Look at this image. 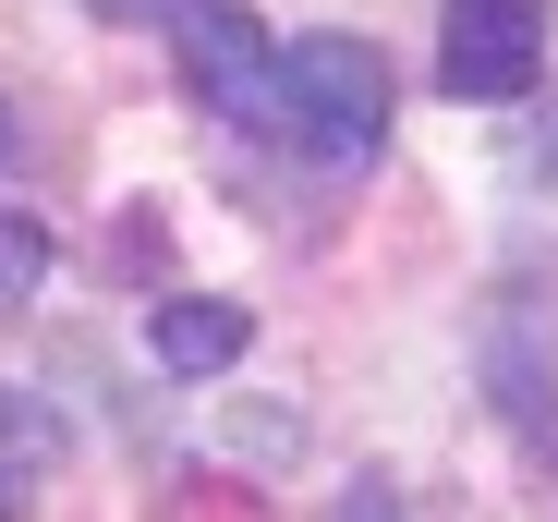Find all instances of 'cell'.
<instances>
[{"instance_id": "obj_2", "label": "cell", "mask_w": 558, "mask_h": 522, "mask_svg": "<svg viewBox=\"0 0 558 522\" xmlns=\"http://www.w3.org/2000/svg\"><path fill=\"white\" fill-rule=\"evenodd\" d=\"M170 37H182V85H195V110L279 134V49H267V25L243 13V0H182Z\"/></svg>"}, {"instance_id": "obj_1", "label": "cell", "mask_w": 558, "mask_h": 522, "mask_svg": "<svg viewBox=\"0 0 558 522\" xmlns=\"http://www.w3.org/2000/svg\"><path fill=\"white\" fill-rule=\"evenodd\" d=\"M279 146H292L304 170H364L389 146V49L377 37H292L279 49Z\"/></svg>"}, {"instance_id": "obj_3", "label": "cell", "mask_w": 558, "mask_h": 522, "mask_svg": "<svg viewBox=\"0 0 558 522\" xmlns=\"http://www.w3.org/2000/svg\"><path fill=\"white\" fill-rule=\"evenodd\" d=\"M546 73V0H449L437 13V85L474 110H510L534 98Z\"/></svg>"}, {"instance_id": "obj_8", "label": "cell", "mask_w": 558, "mask_h": 522, "mask_svg": "<svg viewBox=\"0 0 558 522\" xmlns=\"http://www.w3.org/2000/svg\"><path fill=\"white\" fill-rule=\"evenodd\" d=\"M0 158H13V122H0Z\"/></svg>"}, {"instance_id": "obj_4", "label": "cell", "mask_w": 558, "mask_h": 522, "mask_svg": "<svg viewBox=\"0 0 558 522\" xmlns=\"http://www.w3.org/2000/svg\"><path fill=\"white\" fill-rule=\"evenodd\" d=\"M243 340H255V316L219 304V292H170V304H146V353H158V377H219V365H243Z\"/></svg>"}, {"instance_id": "obj_6", "label": "cell", "mask_w": 558, "mask_h": 522, "mask_svg": "<svg viewBox=\"0 0 558 522\" xmlns=\"http://www.w3.org/2000/svg\"><path fill=\"white\" fill-rule=\"evenodd\" d=\"M25 462H49V425L25 413V389L0 377V474H25Z\"/></svg>"}, {"instance_id": "obj_5", "label": "cell", "mask_w": 558, "mask_h": 522, "mask_svg": "<svg viewBox=\"0 0 558 522\" xmlns=\"http://www.w3.org/2000/svg\"><path fill=\"white\" fill-rule=\"evenodd\" d=\"M49 268H61V243H49V219H25V207H0V316H25V304L49 292Z\"/></svg>"}, {"instance_id": "obj_7", "label": "cell", "mask_w": 558, "mask_h": 522, "mask_svg": "<svg viewBox=\"0 0 558 522\" xmlns=\"http://www.w3.org/2000/svg\"><path fill=\"white\" fill-rule=\"evenodd\" d=\"M85 13H98V25H170L182 0H85Z\"/></svg>"}, {"instance_id": "obj_9", "label": "cell", "mask_w": 558, "mask_h": 522, "mask_svg": "<svg viewBox=\"0 0 558 522\" xmlns=\"http://www.w3.org/2000/svg\"><path fill=\"white\" fill-rule=\"evenodd\" d=\"M0 510H13V486H0Z\"/></svg>"}]
</instances>
